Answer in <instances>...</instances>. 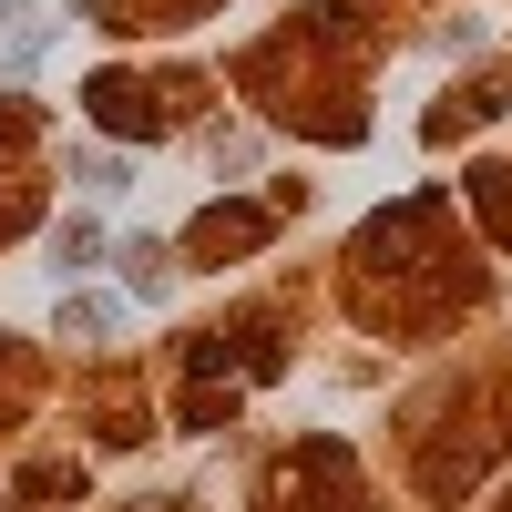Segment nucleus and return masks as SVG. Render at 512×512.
<instances>
[{
	"instance_id": "nucleus-1",
	"label": "nucleus",
	"mask_w": 512,
	"mask_h": 512,
	"mask_svg": "<svg viewBox=\"0 0 512 512\" xmlns=\"http://www.w3.org/2000/svg\"><path fill=\"white\" fill-rule=\"evenodd\" d=\"M62 328H72V338H103V328H113V297H62Z\"/></svg>"
}]
</instances>
